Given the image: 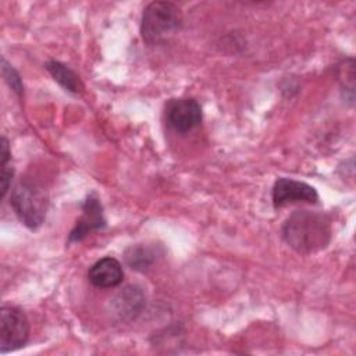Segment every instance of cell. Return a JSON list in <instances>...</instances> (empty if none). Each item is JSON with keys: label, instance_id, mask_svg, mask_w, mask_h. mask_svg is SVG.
I'll return each mask as SVG.
<instances>
[{"label": "cell", "instance_id": "obj_13", "mask_svg": "<svg viewBox=\"0 0 356 356\" xmlns=\"http://www.w3.org/2000/svg\"><path fill=\"white\" fill-rule=\"evenodd\" d=\"M14 171L8 165H1V174H0V189H1V197H4L11 186Z\"/></svg>", "mask_w": 356, "mask_h": 356}, {"label": "cell", "instance_id": "obj_8", "mask_svg": "<svg viewBox=\"0 0 356 356\" xmlns=\"http://www.w3.org/2000/svg\"><path fill=\"white\" fill-rule=\"evenodd\" d=\"M110 306L120 320H135L146 306V296L138 285H127L114 295Z\"/></svg>", "mask_w": 356, "mask_h": 356}, {"label": "cell", "instance_id": "obj_6", "mask_svg": "<svg viewBox=\"0 0 356 356\" xmlns=\"http://www.w3.org/2000/svg\"><path fill=\"white\" fill-rule=\"evenodd\" d=\"M317 200V191L312 185L302 181L291 178H278L273 186V204L275 209L289 203H316Z\"/></svg>", "mask_w": 356, "mask_h": 356}, {"label": "cell", "instance_id": "obj_10", "mask_svg": "<svg viewBox=\"0 0 356 356\" xmlns=\"http://www.w3.org/2000/svg\"><path fill=\"white\" fill-rule=\"evenodd\" d=\"M44 68L49 71L53 79L65 90L71 93H81L83 90V83L81 78L65 64L51 60L44 64Z\"/></svg>", "mask_w": 356, "mask_h": 356}, {"label": "cell", "instance_id": "obj_11", "mask_svg": "<svg viewBox=\"0 0 356 356\" xmlns=\"http://www.w3.org/2000/svg\"><path fill=\"white\" fill-rule=\"evenodd\" d=\"M124 257L127 264L136 271H145L156 261L154 250L145 245H135L128 248Z\"/></svg>", "mask_w": 356, "mask_h": 356}, {"label": "cell", "instance_id": "obj_12", "mask_svg": "<svg viewBox=\"0 0 356 356\" xmlns=\"http://www.w3.org/2000/svg\"><path fill=\"white\" fill-rule=\"evenodd\" d=\"M1 75H3L4 81L8 83V86L13 89V92H15L21 97L24 93L22 81H21L18 72L13 68L11 64L7 63V60L4 57H1Z\"/></svg>", "mask_w": 356, "mask_h": 356}, {"label": "cell", "instance_id": "obj_2", "mask_svg": "<svg viewBox=\"0 0 356 356\" xmlns=\"http://www.w3.org/2000/svg\"><path fill=\"white\" fill-rule=\"evenodd\" d=\"M182 26L181 10L170 1H153L146 6L140 21V35L147 44H160Z\"/></svg>", "mask_w": 356, "mask_h": 356}, {"label": "cell", "instance_id": "obj_3", "mask_svg": "<svg viewBox=\"0 0 356 356\" xmlns=\"http://www.w3.org/2000/svg\"><path fill=\"white\" fill-rule=\"evenodd\" d=\"M47 203L46 192L29 179H21L10 195V206L19 221L29 229H36L43 224Z\"/></svg>", "mask_w": 356, "mask_h": 356}, {"label": "cell", "instance_id": "obj_9", "mask_svg": "<svg viewBox=\"0 0 356 356\" xmlns=\"http://www.w3.org/2000/svg\"><path fill=\"white\" fill-rule=\"evenodd\" d=\"M88 278L97 288H113L122 282L124 271L120 261L114 257L97 260L88 271Z\"/></svg>", "mask_w": 356, "mask_h": 356}, {"label": "cell", "instance_id": "obj_5", "mask_svg": "<svg viewBox=\"0 0 356 356\" xmlns=\"http://www.w3.org/2000/svg\"><path fill=\"white\" fill-rule=\"evenodd\" d=\"M165 114L168 124L181 134L192 131L202 122V107L192 97L172 99L167 104Z\"/></svg>", "mask_w": 356, "mask_h": 356}, {"label": "cell", "instance_id": "obj_7", "mask_svg": "<svg viewBox=\"0 0 356 356\" xmlns=\"http://www.w3.org/2000/svg\"><path fill=\"white\" fill-rule=\"evenodd\" d=\"M106 227V218L103 216V207L95 193L89 195L82 204V216L78 218L75 227L68 235V242H79L88 236L92 231Z\"/></svg>", "mask_w": 356, "mask_h": 356}, {"label": "cell", "instance_id": "obj_4", "mask_svg": "<svg viewBox=\"0 0 356 356\" xmlns=\"http://www.w3.org/2000/svg\"><path fill=\"white\" fill-rule=\"evenodd\" d=\"M29 338V323L25 313L15 306H3L0 310V353L22 348Z\"/></svg>", "mask_w": 356, "mask_h": 356}, {"label": "cell", "instance_id": "obj_1", "mask_svg": "<svg viewBox=\"0 0 356 356\" xmlns=\"http://www.w3.org/2000/svg\"><path fill=\"white\" fill-rule=\"evenodd\" d=\"M331 220L327 214L310 210L293 211L282 225V238L300 254H313L331 241Z\"/></svg>", "mask_w": 356, "mask_h": 356}, {"label": "cell", "instance_id": "obj_14", "mask_svg": "<svg viewBox=\"0 0 356 356\" xmlns=\"http://www.w3.org/2000/svg\"><path fill=\"white\" fill-rule=\"evenodd\" d=\"M11 159V150L8 146V140L3 136L1 138V145H0V165H7L8 160Z\"/></svg>", "mask_w": 356, "mask_h": 356}]
</instances>
